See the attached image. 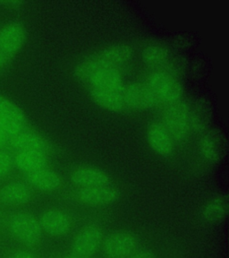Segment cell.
Returning <instances> with one entry per match:
<instances>
[{
    "mask_svg": "<svg viewBox=\"0 0 229 258\" xmlns=\"http://www.w3.org/2000/svg\"><path fill=\"white\" fill-rule=\"evenodd\" d=\"M161 108L183 100V89L179 81L170 72L154 70L145 79Z\"/></svg>",
    "mask_w": 229,
    "mask_h": 258,
    "instance_id": "cell-1",
    "label": "cell"
},
{
    "mask_svg": "<svg viewBox=\"0 0 229 258\" xmlns=\"http://www.w3.org/2000/svg\"><path fill=\"white\" fill-rule=\"evenodd\" d=\"M8 230L13 237L28 246L40 244L43 231L39 220L27 213H16L8 219Z\"/></svg>",
    "mask_w": 229,
    "mask_h": 258,
    "instance_id": "cell-2",
    "label": "cell"
},
{
    "mask_svg": "<svg viewBox=\"0 0 229 258\" xmlns=\"http://www.w3.org/2000/svg\"><path fill=\"white\" fill-rule=\"evenodd\" d=\"M163 125L168 129L175 143L181 142L191 132L190 109L184 100L162 108Z\"/></svg>",
    "mask_w": 229,
    "mask_h": 258,
    "instance_id": "cell-3",
    "label": "cell"
},
{
    "mask_svg": "<svg viewBox=\"0 0 229 258\" xmlns=\"http://www.w3.org/2000/svg\"><path fill=\"white\" fill-rule=\"evenodd\" d=\"M138 245L139 239L135 234L119 230L104 238L101 249L107 258H127L138 249Z\"/></svg>",
    "mask_w": 229,
    "mask_h": 258,
    "instance_id": "cell-4",
    "label": "cell"
},
{
    "mask_svg": "<svg viewBox=\"0 0 229 258\" xmlns=\"http://www.w3.org/2000/svg\"><path fill=\"white\" fill-rule=\"evenodd\" d=\"M104 234L96 223H90L83 227L75 235L71 245L72 254L93 257L101 248Z\"/></svg>",
    "mask_w": 229,
    "mask_h": 258,
    "instance_id": "cell-5",
    "label": "cell"
},
{
    "mask_svg": "<svg viewBox=\"0 0 229 258\" xmlns=\"http://www.w3.org/2000/svg\"><path fill=\"white\" fill-rule=\"evenodd\" d=\"M119 197V191L112 185L77 188L73 192V198L78 203L91 207L111 206L118 201Z\"/></svg>",
    "mask_w": 229,
    "mask_h": 258,
    "instance_id": "cell-6",
    "label": "cell"
},
{
    "mask_svg": "<svg viewBox=\"0 0 229 258\" xmlns=\"http://www.w3.org/2000/svg\"><path fill=\"white\" fill-rule=\"evenodd\" d=\"M8 146L15 152L23 150L37 151L48 156L51 152V146L47 139L28 126L8 137Z\"/></svg>",
    "mask_w": 229,
    "mask_h": 258,
    "instance_id": "cell-7",
    "label": "cell"
},
{
    "mask_svg": "<svg viewBox=\"0 0 229 258\" xmlns=\"http://www.w3.org/2000/svg\"><path fill=\"white\" fill-rule=\"evenodd\" d=\"M125 110H143L158 106L152 91L145 83L124 85Z\"/></svg>",
    "mask_w": 229,
    "mask_h": 258,
    "instance_id": "cell-8",
    "label": "cell"
},
{
    "mask_svg": "<svg viewBox=\"0 0 229 258\" xmlns=\"http://www.w3.org/2000/svg\"><path fill=\"white\" fill-rule=\"evenodd\" d=\"M27 125V118L17 105L0 95V127L10 137Z\"/></svg>",
    "mask_w": 229,
    "mask_h": 258,
    "instance_id": "cell-9",
    "label": "cell"
},
{
    "mask_svg": "<svg viewBox=\"0 0 229 258\" xmlns=\"http://www.w3.org/2000/svg\"><path fill=\"white\" fill-rule=\"evenodd\" d=\"M41 230L52 237H64L73 227L72 219L66 212L59 209L45 211L39 219Z\"/></svg>",
    "mask_w": 229,
    "mask_h": 258,
    "instance_id": "cell-10",
    "label": "cell"
},
{
    "mask_svg": "<svg viewBox=\"0 0 229 258\" xmlns=\"http://www.w3.org/2000/svg\"><path fill=\"white\" fill-rule=\"evenodd\" d=\"M70 179L77 188L112 185V178L105 170L96 166H79L73 169Z\"/></svg>",
    "mask_w": 229,
    "mask_h": 258,
    "instance_id": "cell-11",
    "label": "cell"
},
{
    "mask_svg": "<svg viewBox=\"0 0 229 258\" xmlns=\"http://www.w3.org/2000/svg\"><path fill=\"white\" fill-rule=\"evenodd\" d=\"M26 38L24 27L18 23H11L0 30V53L10 59L20 50Z\"/></svg>",
    "mask_w": 229,
    "mask_h": 258,
    "instance_id": "cell-12",
    "label": "cell"
},
{
    "mask_svg": "<svg viewBox=\"0 0 229 258\" xmlns=\"http://www.w3.org/2000/svg\"><path fill=\"white\" fill-rule=\"evenodd\" d=\"M97 63L106 69H119L133 56V49L126 44L111 45L93 54Z\"/></svg>",
    "mask_w": 229,
    "mask_h": 258,
    "instance_id": "cell-13",
    "label": "cell"
},
{
    "mask_svg": "<svg viewBox=\"0 0 229 258\" xmlns=\"http://www.w3.org/2000/svg\"><path fill=\"white\" fill-rule=\"evenodd\" d=\"M26 183L32 189L46 193H53L62 187L63 180L59 174L48 166L24 175Z\"/></svg>",
    "mask_w": 229,
    "mask_h": 258,
    "instance_id": "cell-14",
    "label": "cell"
},
{
    "mask_svg": "<svg viewBox=\"0 0 229 258\" xmlns=\"http://www.w3.org/2000/svg\"><path fill=\"white\" fill-rule=\"evenodd\" d=\"M124 85L114 88L90 89V94L93 101L102 109L114 112L124 111Z\"/></svg>",
    "mask_w": 229,
    "mask_h": 258,
    "instance_id": "cell-15",
    "label": "cell"
},
{
    "mask_svg": "<svg viewBox=\"0 0 229 258\" xmlns=\"http://www.w3.org/2000/svg\"><path fill=\"white\" fill-rule=\"evenodd\" d=\"M147 139L150 148L161 156L173 153L176 143L162 122H152L147 130Z\"/></svg>",
    "mask_w": 229,
    "mask_h": 258,
    "instance_id": "cell-16",
    "label": "cell"
},
{
    "mask_svg": "<svg viewBox=\"0 0 229 258\" xmlns=\"http://www.w3.org/2000/svg\"><path fill=\"white\" fill-rule=\"evenodd\" d=\"M33 190L24 182H12L0 188V203L8 206H21L32 200Z\"/></svg>",
    "mask_w": 229,
    "mask_h": 258,
    "instance_id": "cell-17",
    "label": "cell"
},
{
    "mask_svg": "<svg viewBox=\"0 0 229 258\" xmlns=\"http://www.w3.org/2000/svg\"><path fill=\"white\" fill-rule=\"evenodd\" d=\"M14 154V165L22 173H30L48 166V155L37 151H16Z\"/></svg>",
    "mask_w": 229,
    "mask_h": 258,
    "instance_id": "cell-18",
    "label": "cell"
},
{
    "mask_svg": "<svg viewBox=\"0 0 229 258\" xmlns=\"http://www.w3.org/2000/svg\"><path fill=\"white\" fill-rule=\"evenodd\" d=\"M228 213V199L223 195L209 199L201 210V217L207 223L217 224L223 222Z\"/></svg>",
    "mask_w": 229,
    "mask_h": 258,
    "instance_id": "cell-19",
    "label": "cell"
},
{
    "mask_svg": "<svg viewBox=\"0 0 229 258\" xmlns=\"http://www.w3.org/2000/svg\"><path fill=\"white\" fill-rule=\"evenodd\" d=\"M222 142L216 132H207L200 141V153L207 162L217 163L221 154Z\"/></svg>",
    "mask_w": 229,
    "mask_h": 258,
    "instance_id": "cell-20",
    "label": "cell"
},
{
    "mask_svg": "<svg viewBox=\"0 0 229 258\" xmlns=\"http://www.w3.org/2000/svg\"><path fill=\"white\" fill-rule=\"evenodd\" d=\"M89 89H106L124 85L119 69H102L86 84Z\"/></svg>",
    "mask_w": 229,
    "mask_h": 258,
    "instance_id": "cell-21",
    "label": "cell"
},
{
    "mask_svg": "<svg viewBox=\"0 0 229 258\" xmlns=\"http://www.w3.org/2000/svg\"><path fill=\"white\" fill-rule=\"evenodd\" d=\"M142 57L154 70L167 71L169 66V53L167 48L160 45H149L142 52Z\"/></svg>",
    "mask_w": 229,
    "mask_h": 258,
    "instance_id": "cell-22",
    "label": "cell"
},
{
    "mask_svg": "<svg viewBox=\"0 0 229 258\" xmlns=\"http://www.w3.org/2000/svg\"><path fill=\"white\" fill-rule=\"evenodd\" d=\"M14 168V154L6 148L0 149V179L8 177Z\"/></svg>",
    "mask_w": 229,
    "mask_h": 258,
    "instance_id": "cell-23",
    "label": "cell"
},
{
    "mask_svg": "<svg viewBox=\"0 0 229 258\" xmlns=\"http://www.w3.org/2000/svg\"><path fill=\"white\" fill-rule=\"evenodd\" d=\"M127 258H155L152 252L147 249H137Z\"/></svg>",
    "mask_w": 229,
    "mask_h": 258,
    "instance_id": "cell-24",
    "label": "cell"
},
{
    "mask_svg": "<svg viewBox=\"0 0 229 258\" xmlns=\"http://www.w3.org/2000/svg\"><path fill=\"white\" fill-rule=\"evenodd\" d=\"M10 258H38L35 254H33L31 251L27 250H19L16 251V253L11 255Z\"/></svg>",
    "mask_w": 229,
    "mask_h": 258,
    "instance_id": "cell-25",
    "label": "cell"
},
{
    "mask_svg": "<svg viewBox=\"0 0 229 258\" xmlns=\"http://www.w3.org/2000/svg\"><path fill=\"white\" fill-rule=\"evenodd\" d=\"M8 134L0 127V149H4L6 146H8Z\"/></svg>",
    "mask_w": 229,
    "mask_h": 258,
    "instance_id": "cell-26",
    "label": "cell"
},
{
    "mask_svg": "<svg viewBox=\"0 0 229 258\" xmlns=\"http://www.w3.org/2000/svg\"><path fill=\"white\" fill-rule=\"evenodd\" d=\"M23 4L20 1H8V2H4V5L8 6V8H20L21 5Z\"/></svg>",
    "mask_w": 229,
    "mask_h": 258,
    "instance_id": "cell-27",
    "label": "cell"
},
{
    "mask_svg": "<svg viewBox=\"0 0 229 258\" xmlns=\"http://www.w3.org/2000/svg\"><path fill=\"white\" fill-rule=\"evenodd\" d=\"M61 258H92V257H86V256H81V255H77V254H64V255H62Z\"/></svg>",
    "mask_w": 229,
    "mask_h": 258,
    "instance_id": "cell-28",
    "label": "cell"
},
{
    "mask_svg": "<svg viewBox=\"0 0 229 258\" xmlns=\"http://www.w3.org/2000/svg\"><path fill=\"white\" fill-rule=\"evenodd\" d=\"M4 57H3V56H2V55H1V53H0V69H1V67L3 66V64H4Z\"/></svg>",
    "mask_w": 229,
    "mask_h": 258,
    "instance_id": "cell-29",
    "label": "cell"
}]
</instances>
